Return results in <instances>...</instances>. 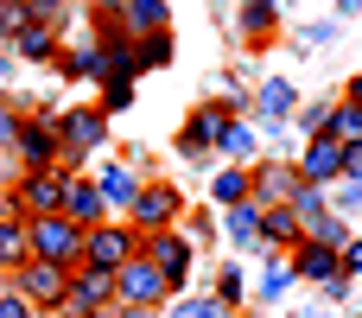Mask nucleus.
Listing matches in <instances>:
<instances>
[{"instance_id":"19","label":"nucleus","mask_w":362,"mask_h":318,"mask_svg":"<svg viewBox=\"0 0 362 318\" xmlns=\"http://www.w3.org/2000/svg\"><path fill=\"white\" fill-rule=\"evenodd\" d=\"M337 274H344V268H337V249H318V242H299V249H293V280H318V287H325V280H337Z\"/></svg>"},{"instance_id":"49","label":"nucleus","mask_w":362,"mask_h":318,"mask_svg":"<svg viewBox=\"0 0 362 318\" xmlns=\"http://www.w3.org/2000/svg\"><path fill=\"white\" fill-rule=\"evenodd\" d=\"M312 318H331V312H312Z\"/></svg>"},{"instance_id":"31","label":"nucleus","mask_w":362,"mask_h":318,"mask_svg":"<svg viewBox=\"0 0 362 318\" xmlns=\"http://www.w3.org/2000/svg\"><path fill=\"white\" fill-rule=\"evenodd\" d=\"M70 13H76L70 0H25V19H32V25H51V32H64Z\"/></svg>"},{"instance_id":"27","label":"nucleus","mask_w":362,"mask_h":318,"mask_svg":"<svg viewBox=\"0 0 362 318\" xmlns=\"http://www.w3.org/2000/svg\"><path fill=\"white\" fill-rule=\"evenodd\" d=\"M305 242H318V249H344V242H350V217H337V210H318V217L305 223Z\"/></svg>"},{"instance_id":"35","label":"nucleus","mask_w":362,"mask_h":318,"mask_svg":"<svg viewBox=\"0 0 362 318\" xmlns=\"http://www.w3.org/2000/svg\"><path fill=\"white\" fill-rule=\"evenodd\" d=\"M242 293H248V280H242V268H223V274H216V300H223V306L235 312V306H242Z\"/></svg>"},{"instance_id":"14","label":"nucleus","mask_w":362,"mask_h":318,"mask_svg":"<svg viewBox=\"0 0 362 318\" xmlns=\"http://www.w3.org/2000/svg\"><path fill=\"white\" fill-rule=\"evenodd\" d=\"M57 217H70L76 229H89V223L108 217V204H102V191H95L89 172H70V185H64V210H57Z\"/></svg>"},{"instance_id":"13","label":"nucleus","mask_w":362,"mask_h":318,"mask_svg":"<svg viewBox=\"0 0 362 318\" xmlns=\"http://www.w3.org/2000/svg\"><path fill=\"white\" fill-rule=\"evenodd\" d=\"M299 178H305V185H318V191H325V185H337V178H344V147H337L331 134L305 140V153H299Z\"/></svg>"},{"instance_id":"5","label":"nucleus","mask_w":362,"mask_h":318,"mask_svg":"<svg viewBox=\"0 0 362 318\" xmlns=\"http://www.w3.org/2000/svg\"><path fill=\"white\" fill-rule=\"evenodd\" d=\"M0 280H6V287H13L38 318H57V312H64V280H70L64 268H51V261H25V268H13V274H0Z\"/></svg>"},{"instance_id":"28","label":"nucleus","mask_w":362,"mask_h":318,"mask_svg":"<svg viewBox=\"0 0 362 318\" xmlns=\"http://www.w3.org/2000/svg\"><path fill=\"white\" fill-rule=\"evenodd\" d=\"M242 38H274V25H280V6L274 0H242Z\"/></svg>"},{"instance_id":"36","label":"nucleus","mask_w":362,"mask_h":318,"mask_svg":"<svg viewBox=\"0 0 362 318\" xmlns=\"http://www.w3.org/2000/svg\"><path fill=\"white\" fill-rule=\"evenodd\" d=\"M325 127H331V102H312V108H299V134H305V140H318Z\"/></svg>"},{"instance_id":"9","label":"nucleus","mask_w":362,"mask_h":318,"mask_svg":"<svg viewBox=\"0 0 362 318\" xmlns=\"http://www.w3.org/2000/svg\"><path fill=\"white\" fill-rule=\"evenodd\" d=\"M13 159H19V172H32V166H57V115H51V108H38V115H19Z\"/></svg>"},{"instance_id":"7","label":"nucleus","mask_w":362,"mask_h":318,"mask_svg":"<svg viewBox=\"0 0 362 318\" xmlns=\"http://www.w3.org/2000/svg\"><path fill=\"white\" fill-rule=\"evenodd\" d=\"M115 306V274L108 268H70V280H64V312L57 318H102Z\"/></svg>"},{"instance_id":"11","label":"nucleus","mask_w":362,"mask_h":318,"mask_svg":"<svg viewBox=\"0 0 362 318\" xmlns=\"http://www.w3.org/2000/svg\"><path fill=\"white\" fill-rule=\"evenodd\" d=\"M229 121H235V115H229L223 102H204V108L191 115V127L178 134V153H185V159H204V153L223 140V127H229Z\"/></svg>"},{"instance_id":"46","label":"nucleus","mask_w":362,"mask_h":318,"mask_svg":"<svg viewBox=\"0 0 362 318\" xmlns=\"http://www.w3.org/2000/svg\"><path fill=\"white\" fill-rule=\"evenodd\" d=\"M13 217H19V210H13V198L0 191V223H13Z\"/></svg>"},{"instance_id":"2","label":"nucleus","mask_w":362,"mask_h":318,"mask_svg":"<svg viewBox=\"0 0 362 318\" xmlns=\"http://www.w3.org/2000/svg\"><path fill=\"white\" fill-rule=\"evenodd\" d=\"M95 147H108V115L95 108V102H83V108H64L57 115V159L76 172Z\"/></svg>"},{"instance_id":"6","label":"nucleus","mask_w":362,"mask_h":318,"mask_svg":"<svg viewBox=\"0 0 362 318\" xmlns=\"http://www.w3.org/2000/svg\"><path fill=\"white\" fill-rule=\"evenodd\" d=\"M165 300H172V280H165L146 255H134V261H121V268H115V306H146V312H165Z\"/></svg>"},{"instance_id":"25","label":"nucleus","mask_w":362,"mask_h":318,"mask_svg":"<svg viewBox=\"0 0 362 318\" xmlns=\"http://www.w3.org/2000/svg\"><path fill=\"white\" fill-rule=\"evenodd\" d=\"M255 147H261V140H255V121H229V127H223V140H216V153H223L229 166H248V159H255Z\"/></svg>"},{"instance_id":"24","label":"nucleus","mask_w":362,"mask_h":318,"mask_svg":"<svg viewBox=\"0 0 362 318\" xmlns=\"http://www.w3.org/2000/svg\"><path fill=\"white\" fill-rule=\"evenodd\" d=\"M293 108H299V96H293V83H286V76L261 83V121H267V127H280V121H286Z\"/></svg>"},{"instance_id":"16","label":"nucleus","mask_w":362,"mask_h":318,"mask_svg":"<svg viewBox=\"0 0 362 318\" xmlns=\"http://www.w3.org/2000/svg\"><path fill=\"white\" fill-rule=\"evenodd\" d=\"M115 19H121V38H153V32H165L172 6L165 0H121Z\"/></svg>"},{"instance_id":"12","label":"nucleus","mask_w":362,"mask_h":318,"mask_svg":"<svg viewBox=\"0 0 362 318\" xmlns=\"http://www.w3.org/2000/svg\"><path fill=\"white\" fill-rule=\"evenodd\" d=\"M248 178H255V198H248V204H261V210H267V204H293V191L305 185V178H299V166H286V159L248 166Z\"/></svg>"},{"instance_id":"20","label":"nucleus","mask_w":362,"mask_h":318,"mask_svg":"<svg viewBox=\"0 0 362 318\" xmlns=\"http://www.w3.org/2000/svg\"><path fill=\"white\" fill-rule=\"evenodd\" d=\"M255 198V178H248V166H223L216 178H210V204L216 210H229V204H248Z\"/></svg>"},{"instance_id":"42","label":"nucleus","mask_w":362,"mask_h":318,"mask_svg":"<svg viewBox=\"0 0 362 318\" xmlns=\"http://www.w3.org/2000/svg\"><path fill=\"white\" fill-rule=\"evenodd\" d=\"M344 178H356V185H362V140H356V147H344Z\"/></svg>"},{"instance_id":"3","label":"nucleus","mask_w":362,"mask_h":318,"mask_svg":"<svg viewBox=\"0 0 362 318\" xmlns=\"http://www.w3.org/2000/svg\"><path fill=\"white\" fill-rule=\"evenodd\" d=\"M140 236H153V229H178V217H185V198H178V185L172 178H140V191H134V204L121 210Z\"/></svg>"},{"instance_id":"17","label":"nucleus","mask_w":362,"mask_h":318,"mask_svg":"<svg viewBox=\"0 0 362 318\" xmlns=\"http://www.w3.org/2000/svg\"><path fill=\"white\" fill-rule=\"evenodd\" d=\"M89 178H95V191H102V204H108V210H127V204H134V191H140V172H134V166H121V159L95 166Z\"/></svg>"},{"instance_id":"15","label":"nucleus","mask_w":362,"mask_h":318,"mask_svg":"<svg viewBox=\"0 0 362 318\" xmlns=\"http://www.w3.org/2000/svg\"><path fill=\"white\" fill-rule=\"evenodd\" d=\"M57 51H64V32H51V25H32V19H25V25L13 32V57H19V64H51V70H57Z\"/></svg>"},{"instance_id":"38","label":"nucleus","mask_w":362,"mask_h":318,"mask_svg":"<svg viewBox=\"0 0 362 318\" xmlns=\"http://www.w3.org/2000/svg\"><path fill=\"white\" fill-rule=\"evenodd\" d=\"M13 140H19V108L13 96H0V153H13Z\"/></svg>"},{"instance_id":"23","label":"nucleus","mask_w":362,"mask_h":318,"mask_svg":"<svg viewBox=\"0 0 362 318\" xmlns=\"http://www.w3.org/2000/svg\"><path fill=\"white\" fill-rule=\"evenodd\" d=\"M159 318H229V306H223L216 293H172Z\"/></svg>"},{"instance_id":"39","label":"nucleus","mask_w":362,"mask_h":318,"mask_svg":"<svg viewBox=\"0 0 362 318\" xmlns=\"http://www.w3.org/2000/svg\"><path fill=\"white\" fill-rule=\"evenodd\" d=\"M0 318H38V312H32V306H25V300H19V293L0 280Z\"/></svg>"},{"instance_id":"21","label":"nucleus","mask_w":362,"mask_h":318,"mask_svg":"<svg viewBox=\"0 0 362 318\" xmlns=\"http://www.w3.org/2000/svg\"><path fill=\"white\" fill-rule=\"evenodd\" d=\"M57 76H89V83H102V45L89 38V45L57 51Z\"/></svg>"},{"instance_id":"26","label":"nucleus","mask_w":362,"mask_h":318,"mask_svg":"<svg viewBox=\"0 0 362 318\" xmlns=\"http://www.w3.org/2000/svg\"><path fill=\"white\" fill-rule=\"evenodd\" d=\"M25 261H32V242H25V217H13V223H0V274L25 268Z\"/></svg>"},{"instance_id":"34","label":"nucleus","mask_w":362,"mask_h":318,"mask_svg":"<svg viewBox=\"0 0 362 318\" xmlns=\"http://www.w3.org/2000/svg\"><path fill=\"white\" fill-rule=\"evenodd\" d=\"M286 210H293V217H299V223H312V217H318V210H325V191H318V185H299V191H293V204H286Z\"/></svg>"},{"instance_id":"44","label":"nucleus","mask_w":362,"mask_h":318,"mask_svg":"<svg viewBox=\"0 0 362 318\" xmlns=\"http://www.w3.org/2000/svg\"><path fill=\"white\" fill-rule=\"evenodd\" d=\"M102 318H159V312H146V306H108Z\"/></svg>"},{"instance_id":"47","label":"nucleus","mask_w":362,"mask_h":318,"mask_svg":"<svg viewBox=\"0 0 362 318\" xmlns=\"http://www.w3.org/2000/svg\"><path fill=\"white\" fill-rule=\"evenodd\" d=\"M115 6H121V0H89V13H115Z\"/></svg>"},{"instance_id":"4","label":"nucleus","mask_w":362,"mask_h":318,"mask_svg":"<svg viewBox=\"0 0 362 318\" xmlns=\"http://www.w3.org/2000/svg\"><path fill=\"white\" fill-rule=\"evenodd\" d=\"M25 242H32V261H51L64 274L83 261V229L70 217H25Z\"/></svg>"},{"instance_id":"48","label":"nucleus","mask_w":362,"mask_h":318,"mask_svg":"<svg viewBox=\"0 0 362 318\" xmlns=\"http://www.w3.org/2000/svg\"><path fill=\"white\" fill-rule=\"evenodd\" d=\"M356 6H362V0H337V13H356Z\"/></svg>"},{"instance_id":"37","label":"nucleus","mask_w":362,"mask_h":318,"mask_svg":"<svg viewBox=\"0 0 362 318\" xmlns=\"http://www.w3.org/2000/svg\"><path fill=\"white\" fill-rule=\"evenodd\" d=\"M19 25H25V0H0V45H13Z\"/></svg>"},{"instance_id":"29","label":"nucleus","mask_w":362,"mask_h":318,"mask_svg":"<svg viewBox=\"0 0 362 318\" xmlns=\"http://www.w3.org/2000/svg\"><path fill=\"white\" fill-rule=\"evenodd\" d=\"M325 134H331L337 147H356V140H362V108H356V102H337V108H331V127H325Z\"/></svg>"},{"instance_id":"33","label":"nucleus","mask_w":362,"mask_h":318,"mask_svg":"<svg viewBox=\"0 0 362 318\" xmlns=\"http://www.w3.org/2000/svg\"><path fill=\"white\" fill-rule=\"evenodd\" d=\"M127 102H134V83H127V76H115V83H102V102H95V108H102V115H121Z\"/></svg>"},{"instance_id":"40","label":"nucleus","mask_w":362,"mask_h":318,"mask_svg":"<svg viewBox=\"0 0 362 318\" xmlns=\"http://www.w3.org/2000/svg\"><path fill=\"white\" fill-rule=\"evenodd\" d=\"M350 210H362V185H356V178L337 185V217H350Z\"/></svg>"},{"instance_id":"22","label":"nucleus","mask_w":362,"mask_h":318,"mask_svg":"<svg viewBox=\"0 0 362 318\" xmlns=\"http://www.w3.org/2000/svg\"><path fill=\"white\" fill-rule=\"evenodd\" d=\"M223 223H229V242L235 249H261V204H229Z\"/></svg>"},{"instance_id":"45","label":"nucleus","mask_w":362,"mask_h":318,"mask_svg":"<svg viewBox=\"0 0 362 318\" xmlns=\"http://www.w3.org/2000/svg\"><path fill=\"white\" fill-rule=\"evenodd\" d=\"M344 102H356V108H362V70L350 76V96H344Z\"/></svg>"},{"instance_id":"32","label":"nucleus","mask_w":362,"mask_h":318,"mask_svg":"<svg viewBox=\"0 0 362 318\" xmlns=\"http://www.w3.org/2000/svg\"><path fill=\"white\" fill-rule=\"evenodd\" d=\"M293 293V261H267L261 268V300H286Z\"/></svg>"},{"instance_id":"50","label":"nucleus","mask_w":362,"mask_h":318,"mask_svg":"<svg viewBox=\"0 0 362 318\" xmlns=\"http://www.w3.org/2000/svg\"><path fill=\"white\" fill-rule=\"evenodd\" d=\"M70 6H76V0H70Z\"/></svg>"},{"instance_id":"18","label":"nucleus","mask_w":362,"mask_h":318,"mask_svg":"<svg viewBox=\"0 0 362 318\" xmlns=\"http://www.w3.org/2000/svg\"><path fill=\"white\" fill-rule=\"evenodd\" d=\"M299 242H305V223L286 204H267L261 210V249H299Z\"/></svg>"},{"instance_id":"43","label":"nucleus","mask_w":362,"mask_h":318,"mask_svg":"<svg viewBox=\"0 0 362 318\" xmlns=\"http://www.w3.org/2000/svg\"><path fill=\"white\" fill-rule=\"evenodd\" d=\"M13 70H19V57H13V45H0V96H6V83H13Z\"/></svg>"},{"instance_id":"41","label":"nucleus","mask_w":362,"mask_h":318,"mask_svg":"<svg viewBox=\"0 0 362 318\" xmlns=\"http://www.w3.org/2000/svg\"><path fill=\"white\" fill-rule=\"evenodd\" d=\"M337 268H344V274H362V236H350V242L337 249Z\"/></svg>"},{"instance_id":"1","label":"nucleus","mask_w":362,"mask_h":318,"mask_svg":"<svg viewBox=\"0 0 362 318\" xmlns=\"http://www.w3.org/2000/svg\"><path fill=\"white\" fill-rule=\"evenodd\" d=\"M64 185H70V172H57V166H32V172H13L0 191L13 198L19 217H57V210H64Z\"/></svg>"},{"instance_id":"10","label":"nucleus","mask_w":362,"mask_h":318,"mask_svg":"<svg viewBox=\"0 0 362 318\" xmlns=\"http://www.w3.org/2000/svg\"><path fill=\"white\" fill-rule=\"evenodd\" d=\"M140 255L172 280V293H185V280H191V236H185V229H153V236H140Z\"/></svg>"},{"instance_id":"8","label":"nucleus","mask_w":362,"mask_h":318,"mask_svg":"<svg viewBox=\"0 0 362 318\" xmlns=\"http://www.w3.org/2000/svg\"><path fill=\"white\" fill-rule=\"evenodd\" d=\"M134 255H140V229H134V223H108V217H102V223L83 229V268H108V274H115V268L134 261Z\"/></svg>"},{"instance_id":"30","label":"nucleus","mask_w":362,"mask_h":318,"mask_svg":"<svg viewBox=\"0 0 362 318\" xmlns=\"http://www.w3.org/2000/svg\"><path fill=\"white\" fill-rule=\"evenodd\" d=\"M172 57V32H153V38H134V70L146 76V70H159Z\"/></svg>"}]
</instances>
